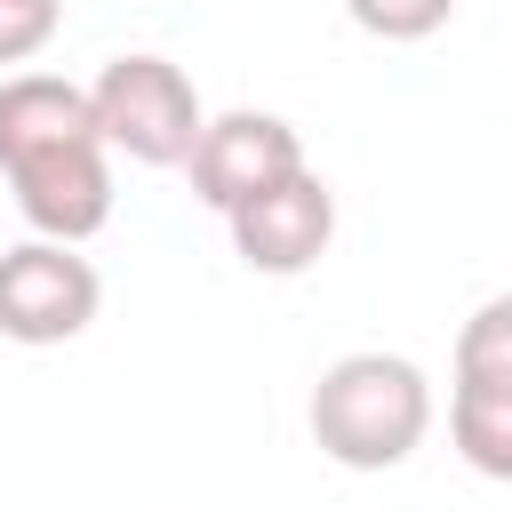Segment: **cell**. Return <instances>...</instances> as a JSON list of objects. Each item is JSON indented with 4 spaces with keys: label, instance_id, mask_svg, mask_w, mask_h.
<instances>
[{
    "label": "cell",
    "instance_id": "6da1fadb",
    "mask_svg": "<svg viewBox=\"0 0 512 512\" xmlns=\"http://www.w3.org/2000/svg\"><path fill=\"white\" fill-rule=\"evenodd\" d=\"M0 184L40 240H96L112 224V152L88 120V88L56 72L0 80Z\"/></svg>",
    "mask_w": 512,
    "mask_h": 512
},
{
    "label": "cell",
    "instance_id": "7a4b0ae2",
    "mask_svg": "<svg viewBox=\"0 0 512 512\" xmlns=\"http://www.w3.org/2000/svg\"><path fill=\"white\" fill-rule=\"evenodd\" d=\"M312 448L344 472H392L432 432V376L408 352H344L304 400Z\"/></svg>",
    "mask_w": 512,
    "mask_h": 512
},
{
    "label": "cell",
    "instance_id": "3957f363",
    "mask_svg": "<svg viewBox=\"0 0 512 512\" xmlns=\"http://www.w3.org/2000/svg\"><path fill=\"white\" fill-rule=\"evenodd\" d=\"M88 120H96L104 152H128L136 168H184L208 112H200V88H192L184 64L136 48V56H112L88 80Z\"/></svg>",
    "mask_w": 512,
    "mask_h": 512
},
{
    "label": "cell",
    "instance_id": "277c9868",
    "mask_svg": "<svg viewBox=\"0 0 512 512\" xmlns=\"http://www.w3.org/2000/svg\"><path fill=\"white\" fill-rule=\"evenodd\" d=\"M448 432L480 480H512V296H488L456 336Z\"/></svg>",
    "mask_w": 512,
    "mask_h": 512
},
{
    "label": "cell",
    "instance_id": "5b68a950",
    "mask_svg": "<svg viewBox=\"0 0 512 512\" xmlns=\"http://www.w3.org/2000/svg\"><path fill=\"white\" fill-rule=\"evenodd\" d=\"M104 304L96 264L72 240H24L0 248V336L8 344H72Z\"/></svg>",
    "mask_w": 512,
    "mask_h": 512
},
{
    "label": "cell",
    "instance_id": "8992f818",
    "mask_svg": "<svg viewBox=\"0 0 512 512\" xmlns=\"http://www.w3.org/2000/svg\"><path fill=\"white\" fill-rule=\"evenodd\" d=\"M224 232H232V256H240L248 272L296 280V272H312V264L328 256V240H336V192H328V184L312 176V160H304V168L272 176L264 192L232 200V208H224Z\"/></svg>",
    "mask_w": 512,
    "mask_h": 512
},
{
    "label": "cell",
    "instance_id": "52a82bcc",
    "mask_svg": "<svg viewBox=\"0 0 512 512\" xmlns=\"http://www.w3.org/2000/svg\"><path fill=\"white\" fill-rule=\"evenodd\" d=\"M288 168H304V136L280 120V112H216V120H200V136H192V152H184V176H192V200L200 208H232V200H248V192H264L272 176H288Z\"/></svg>",
    "mask_w": 512,
    "mask_h": 512
},
{
    "label": "cell",
    "instance_id": "ba28073f",
    "mask_svg": "<svg viewBox=\"0 0 512 512\" xmlns=\"http://www.w3.org/2000/svg\"><path fill=\"white\" fill-rule=\"evenodd\" d=\"M344 8L368 40H432L456 16V0H344Z\"/></svg>",
    "mask_w": 512,
    "mask_h": 512
},
{
    "label": "cell",
    "instance_id": "9c48e42d",
    "mask_svg": "<svg viewBox=\"0 0 512 512\" xmlns=\"http://www.w3.org/2000/svg\"><path fill=\"white\" fill-rule=\"evenodd\" d=\"M64 24V0H0V64H32Z\"/></svg>",
    "mask_w": 512,
    "mask_h": 512
}]
</instances>
